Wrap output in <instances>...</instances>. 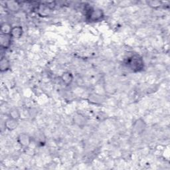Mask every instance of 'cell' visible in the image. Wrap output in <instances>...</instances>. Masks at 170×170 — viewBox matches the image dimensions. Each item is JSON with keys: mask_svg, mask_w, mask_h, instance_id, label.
Returning <instances> with one entry per match:
<instances>
[{"mask_svg": "<svg viewBox=\"0 0 170 170\" xmlns=\"http://www.w3.org/2000/svg\"><path fill=\"white\" fill-rule=\"evenodd\" d=\"M11 26L10 25H9L7 23H3L1 27V31L2 33L3 34H10L11 31Z\"/></svg>", "mask_w": 170, "mask_h": 170, "instance_id": "9c48e42d", "label": "cell"}, {"mask_svg": "<svg viewBox=\"0 0 170 170\" xmlns=\"http://www.w3.org/2000/svg\"><path fill=\"white\" fill-rule=\"evenodd\" d=\"M10 68V63L6 58H2L0 61V70L1 72H6Z\"/></svg>", "mask_w": 170, "mask_h": 170, "instance_id": "8992f818", "label": "cell"}, {"mask_svg": "<svg viewBox=\"0 0 170 170\" xmlns=\"http://www.w3.org/2000/svg\"><path fill=\"white\" fill-rule=\"evenodd\" d=\"M18 142L23 146H28L31 142V138L28 135L25 134H22L19 136Z\"/></svg>", "mask_w": 170, "mask_h": 170, "instance_id": "277c9868", "label": "cell"}, {"mask_svg": "<svg viewBox=\"0 0 170 170\" xmlns=\"http://www.w3.org/2000/svg\"><path fill=\"white\" fill-rule=\"evenodd\" d=\"M126 65L133 72H138L144 69V61L138 55H134L129 57L126 62Z\"/></svg>", "mask_w": 170, "mask_h": 170, "instance_id": "6da1fadb", "label": "cell"}, {"mask_svg": "<svg viewBox=\"0 0 170 170\" xmlns=\"http://www.w3.org/2000/svg\"><path fill=\"white\" fill-rule=\"evenodd\" d=\"M17 123L16 120H14V119L9 118V119L7 120L6 121V122L5 123V126H6L7 129H8L9 130H13L17 127Z\"/></svg>", "mask_w": 170, "mask_h": 170, "instance_id": "52a82bcc", "label": "cell"}, {"mask_svg": "<svg viewBox=\"0 0 170 170\" xmlns=\"http://www.w3.org/2000/svg\"><path fill=\"white\" fill-rule=\"evenodd\" d=\"M12 37L11 34H3L2 33L0 37V45L3 48H8L11 44Z\"/></svg>", "mask_w": 170, "mask_h": 170, "instance_id": "3957f363", "label": "cell"}, {"mask_svg": "<svg viewBox=\"0 0 170 170\" xmlns=\"http://www.w3.org/2000/svg\"><path fill=\"white\" fill-rule=\"evenodd\" d=\"M88 13V17L89 19L91 21L96 22V21H99L100 19H102L104 17L103 13L102 11V10L99 9H91L90 10H89Z\"/></svg>", "mask_w": 170, "mask_h": 170, "instance_id": "7a4b0ae2", "label": "cell"}, {"mask_svg": "<svg viewBox=\"0 0 170 170\" xmlns=\"http://www.w3.org/2000/svg\"><path fill=\"white\" fill-rule=\"evenodd\" d=\"M10 34H11L12 38L19 39L22 36L23 29L21 26L13 27L11 29V31Z\"/></svg>", "mask_w": 170, "mask_h": 170, "instance_id": "5b68a950", "label": "cell"}, {"mask_svg": "<svg viewBox=\"0 0 170 170\" xmlns=\"http://www.w3.org/2000/svg\"><path fill=\"white\" fill-rule=\"evenodd\" d=\"M62 80L65 84L67 85H69L73 80V76L70 72H65L64 74L62 75Z\"/></svg>", "mask_w": 170, "mask_h": 170, "instance_id": "ba28073f", "label": "cell"}, {"mask_svg": "<svg viewBox=\"0 0 170 170\" xmlns=\"http://www.w3.org/2000/svg\"><path fill=\"white\" fill-rule=\"evenodd\" d=\"M20 117V114L17 109H13L9 113V118L17 120Z\"/></svg>", "mask_w": 170, "mask_h": 170, "instance_id": "30bf717a", "label": "cell"}]
</instances>
